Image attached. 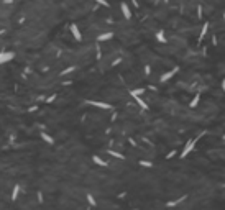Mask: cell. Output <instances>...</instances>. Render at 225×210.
<instances>
[{
  "label": "cell",
  "mask_w": 225,
  "mask_h": 210,
  "mask_svg": "<svg viewBox=\"0 0 225 210\" xmlns=\"http://www.w3.org/2000/svg\"><path fill=\"white\" fill-rule=\"evenodd\" d=\"M195 141H197V139H189V141L186 143V146H184V149L181 151V154H179V158H181V159H184V158H186L189 153H191V151L194 149V146H195Z\"/></svg>",
  "instance_id": "cell-1"
},
{
  "label": "cell",
  "mask_w": 225,
  "mask_h": 210,
  "mask_svg": "<svg viewBox=\"0 0 225 210\" xmlns=\"http://www.w3.org/2000/svg\"><path fill=\"white\" fill-rule=\"evenodd\" d=\"M120 10H122V15L125 16V20L131 18V10H130V7H128V3H126V2L120 3Z\"/></svg>",
  "instance_id": "cell-2"
},
{
  "label": "cell",
  "mask_w": 225,
  "mask_h": 210,
  "mask_svg": "<svg viewBox=\"0 0 225 210\" xmlns=\"http://www.w3.org/2000/svg\"><path fill=\"white\" fill-rule=\"evenodd\" d=\"M71 33H72V36L76 38V41H80L82 39V34H80V31H79V26L76 25V23H71Z\"/></svg>",
  "instance_id": "cell-3"
},
{
  "label": "cell",
  "mask_w": 225,
  "mask_h": 210,
  "mask_svg": "<svg viewBox=\"0 0 225 210\" xmlns=\"http://www.w3.org/2000/svg\"><path fill=\"white\" fill-rule=\"evenodd\" d=\"M177 71H179V67H174V69H171V71H168V72H164L163 75H161V82H166V80H169L171 77H172V75H174Z\"/></svg>",
  "instance_id": "cell-4"
},
{
  "label": "cell",
  "mask_w": 225,
  "mask_h": 210,
  "mask_svg": "<svg viewBox=\"0 0 225 210\" xmlns=\"http://www.w3.org/2000/svg\"><path fill=\"white\" fill-rule=\"evenodd\" d=\"M113 38V33L112 31H105V33H102V34H99L97 36V41H108V39H112Z\"/></svg>",
  "instance_id": "cell-5"
},
{
  "label": "cell",
  "mask_w": 225,
  "mask_h": 210,
  "mask_svg": "<svg viewBox=\"0 0 225 210\" xmlns=\"http://www.w3.org/2000/svg\"><path fill=\"white\" fill-rule=\"evenodd\" d=\"M130 95H131V97H133V98H135V100H136V103H138V105H140V107H141L143 110H148V108H149V107H148V105H146V102H145V100H143V98H141L140 95H135V94H130Z\"/></svg>",
  "instance_id": "cell-6"
},
{
  "label": "cell",
  "mask_w": 225,
  "mask_h": 210,
  "mask_svg": "<svg viewBox=\"0 0 225 210\" xmlns=\"http://www.w3.org/2000/svg\"><path fill=\"white\" fill-rule=\"evenodd\" d=\"M10 59H13V52H0V64L8 62Z\"/></svg>",
  "instance_id": "cell-7"
},
{
  "label": "cell",
  "mask_w": 225,
  "mask_h": 210,
  "mask_svg": "<svg viewBox=\"0 0 225 210\" xmlns=\"http://www.w3.org/2000/svg\"><path fill=\"white\" fill-rule=\"evenodd\" d=\"M90 105H94V107H99V108H103V110H112V105H108L105 102H89Z\"/></svg>",
  "instance_id": "cell-8"
},
{
  "label": "cell",
  "mask_w": 225,
  "mask_h": 210,
  "mask_svg": "<svg viewBox=\"0 0 225 210\" xmlns=\"http://www.w3.org/2000/svg\"><path fill=\"white\" fill-rule=\"evenodd\" d=\"M199 102H200V95L197 94V95H195V97L192 98V100H191V103H189V107H191V108H195V107L199 105Z\"/></svg>",
  "instance_id": "cell-9"
},
{
  "label": "cell",
  "mask_w": 225,
  "mask_h": 210,
  "mask_svg": "<svg viewBox=\"0 0 225 210\" xmlns=\"http://www.w3.org/2000/svg\"><path fill=\"white\" fill-rule=\"evenodd\" d=\"M207 30H209V21H205L204 23V26H202V30H200V36H199V39H202L205 34H207Z\"/></svg>",
  "instance_id": "cell-10"
},
{
  "label": "cell",
  "mask_w": 225,
  "mask_h": 210,
  "mask_svg": "<svg viewBox=\"0 0 225 210\" xmlns=\"http://www.w3.org/2000/svg\"><path fill=\"white\" fill-rule=\"evenodd\" d=\"M156 39H158L159 43H166V41H168V39H166V36H164V33H163V31H158V33H156Z\"/></svg>",
  "instance_id": "cell-11"
},
{
  "label": "cell",
  "mask_w": 225,
  "mask_h": 210,
  "mask_svg": "<svg viewBox=\"0 0 225 210\" xmlns=\"http://www.w3.org/2000/svg\"><path fill=\"white\" fill-rule=\"evenodd\" d=\"M92 159H94V162H95V164H99V166H107V162L103 161V159H100L99 156H94Z\"/></svg>",
  "instance_id": "cell-12"
},
{
  "label": "cell",
  "mask_w": 225,
  "mask_h": 210,
  "mask_svg": "<svg viewBox=\"0 0 225 210\" xmlns=\"http://www.w3.org/2000/svg\"><path fill=\"white\" fill-rule=\"evenodd\" d=\"M110 153V156H113V158H118V159H123V154H120V153H115V151H108Z\"/></svg>",
  "instance_id": "cell-13"
},
{
  "label": "cell",
  "mask_w": 225,
  "mask_h": 210,
  "mask_svg": "<svg viewBox=\"0 0 225 210\" xmlns=\"http://www.w3.org/2000/svg\"><path fill=\"white\" fill-rule=\"evenodd\" d=\"M87 200H89V203H90V205H97V202H95V199H94V195H87Z\"/></svg>",
  "instance_id": "cell-14"
},
{
  "label": "cell",
  "mask_w": 225,
  "mask_h": 210,
  "mask_svg": "<svg viewBox=\"0 0 225 210\" xmlns=\"http://www.w3.org/2000/svg\"><path fill=\"white\" fill-rule=\"evenodd\" d=\"M74 69H76V67H74V66H71V67H67V69H64V71H62V72H61V75H66V74H69V72H72V71H74Z\"/></svg>",
  "instance_id": "cell-15"
},
{
  "label": "cell",
  "mask_w": 225,
  "mask_h": 210,
  "mask_svg": "<svg viewBox=\"0 0 225 210\" xmlns=\"http://www.w3.org/2000/svg\"><path fill=\"white\" fill-rule=\"evenodd\" d=\"M95 2H97V3H100L102 7H110V3H108L107 0H95Z\"/></svg>",
  "instance_id": "cell-16"
},
{
  "label": "cell",
  "mask_w": 225,
  "mask_h": 210,
  "mask_svg": "<svg viewBox=\"0 0 225 210\" xmlns=\"http://www.w3.org/2000/svg\"><path fill=\"white\" fill-rule=\"evenodd\" d=\"M140 164H141V166H145V167H151V166H153V162H149V161H141Z\"/></svg>",
  "instance_id": "cell-17"
},
{
  "label": "cell",
  "mask_w": 225,
  "mask_h": 210,
  "mask_svg": "<svg viewBox=\"0 0 225 210\" xmlns=\"http://www.w3.org/2000/svg\"><path fill=\"white\" fill-rule=\"evenodd\" d=\"M18 190H20V187H18V185H16V187H15V190H13V195H11V199H16V195H18Z\"/></svg>",
  "instance_id": "cell-18"
},
{
  "label": "cell",
  "mask_w": 225,
  "mask_h": 210,
  "mask_svg": "<svg viewBox=\"0 0 225 210\" xmlns=\"http://www.w3.org/2000/svg\"><path fill=\"white\" fill-rule=\"evenodd\" d=\"M149 72H151V69H149V66H145V74L149 75Z\"/></svg>",
  "instance_id": "cell-19"
},
{
  "label": "cell",
  "mask_w": 225,
  "mask_h": 210,
  "mask_svg": "<svg viewBox=\"0 0 225 210\" xmlns=\"http://www.w3.org/2000/svg\"><path fill=\"white\" fill-rule=\"evenodd\" d=\"M197 15H199V16H202V7H200V5L197 7Z\"/></svg>",
  "instance_id": "cell-20"
},
{
  "label": "cell",
  "mask_w": 225,
  "mask_h": 210,
  "mask_svg": "<svg viewBox=\"0 0 225 210\" xmlns=\"http://www.w3.org/2000/svg\"><path fill=\"white\" fill-rule=\"evenodd\" d=\"M176 153H177V151H171V153H169L168 156H166V158H168V159H171V158H172V156H174Z\"/></svg>",
  "instance_id": "cell-21"
},
{
  "label": "cell",
  "mask_w": 225,
  "mask_h": 210,
  "mask_svg": "<svg viewBox=\"0 0 225 210\" xmlns=\"http://www.w3.org/2000/svg\"><path fill=\"white\" fill-rule=\"evenodd\" d=\"M222 90H223V94H225V79H222Z\"/></svg>",
  "instance_id": "cell-22"
},
{
  "label": "cell",
  "mask_w": 225,
  "mask_h": 210,
  "mask_svg": "<svg viewBox=\"0 0 225 210\" xmlns=\"http://www.w3.org/2000/svg\"><path fill=\"white\" fill-rule=\"evenodd\" d=\"M223 21H225V11H223Z\"/></svg>",
  "instance_id": "cell-23"
},
{
  "label": "cell",
  "mask_w": 225,
  "mask_h": 210,
  "mask_svg": "<svg viewBox=\"0 0 225 210\" xmlns=\"http://www.w3.org/2000/svg\"><path fill=\"white\" fill-rule=\"evenodd\" d=\"M223 139H225V135H223Z\"/></svg>",
  "instance_id": "cell-24"
}]
</instances>
